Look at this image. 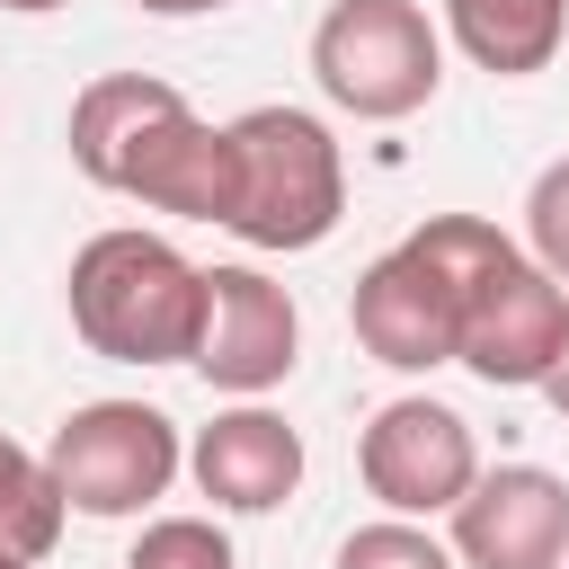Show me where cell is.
Returning <instances> with one entry per match:
<instances>
[{"label":"cell","instance_id":"obj_15","mask_svg":"<svg viewBox=\"0 0 569 569\" xmlns=\"http://www.w3.org/2000/svg\"><path fill=\"white\" fill-rule=\"evenodd\" d=\"M124 569H240V560H231V533L213 516H151L133 533Z\"/></svg>","mask_w":569,"mask_h":569},{"label":"cell","instance_id":"obj_16","mask_svg":"<svg viewBox=\"0 0 569 569\" xmlns=\"http://www.w3.org/2000/svg\"><path fill=\"white\" fill-rule=\"evenodd\" d=\"M338 569H462L427 525H409V516H373V525H356L347 542H338Z\"/></svg>","mask_w":569,"mask_h":569},{"label":"cell","instance_id":"obj_21","mask_svg":"<svg viewBox=\"0 0 569 569\" xmlns=\"http://www.w3.org/2000/svg\"><path fill=\"white\" fill-rule=\"evenodd\" d=\"M0 569H36V560H18V551H0Z\"/></svg>","mask_w":569,"mask_h":569},{"label":"cell","instance_id":"obj_12","mask_svg":"<svg viewBox=\"0 0 569 569\" xmlns=\"http://www.w3.org/2000/svg\"><path fill=\"white\" fill-rule=\"evenodd\" d=\"M169 107H178L169 80H151V71H98V80L71 98V169L116 196L124 160L142 151V133H151Z\"/></svg>","mask_w":569,"mask_h":569},{"label":"cell","instance_id":"obj_1","mask_svg":"<svg viewBox=\"0 0 569 569\" xmlns=\"http://www.w3.org/2000/svg\"><path fill=\"white\" fill-rule=\"evenodd\" d=\"M462 293V329H453V365L489 391H533L551 347H560V320H569V284H551L489 213H427L409 231Z\"/></svg>","mask_w":569,"mask_h":569},{"label":"cell","instance_id":"obj_3","mask_svg":"<svg viewBox=\"0 0 569 569\" xmlns=\"http://www.w3.org/2000/svg\"><path fill=\"white\" fill-rule=\"evenodd\" d=\"M347 213V160L338 133L311 107H249L231 116V240L267 258H302Z\"/></svg>","mask_w":569,"mask_h":569},{"label":"cell","instance_id":"obj_2","mask_svg":"<svg viewBox=\"0 0 569 569\" xmlns=\"http://www.w3.org/2000/svg\"><path fill=\"white\" fill-rule=\"evenodd\" d=\"M62 302H71V329L89 356L107 365H196V329H204V267L160 240V231H89L71 249V276H62Z\"/></svg>","mask_w":569,"mask_h":569},{"label":"cell","instance_id":"obj_8","mask_svg":"<svg viewBox=\"0 0 569 569\" xmlns=\"http://www.w3.org/2000/svg\"><path fill=\"white\" fill-rule=\"evenodd\" d=\"M453 560L462 569H569V480L542 462H498L453 498Z\"/></svg>","mask_w":569,"mask_h":569},{"label":"cell","instance_id":"obj_14","mask_svg":"<svg viewBox=\"0 0 569 569\" xmlns=\"http://www.w3.org/2000/svg\"><path fill=\"white\" fill-rule=\"evenodd\" d=\"M62 489H53V471H44V453L36 445H18V436H0V551H18V560H44L53 542H62Z\"/></svg>","mask_w":569,"mask_h":569},{"label":"cell","instance_id":"obj_20","mask_svg":"<svg viewBox=\"0 0 569 569\" xmlns=\"http://www.w3.org/2000/svg\"><path fill=\"white\" fill-rule=\"evenodd\" d=\"M0 9H18V18H44V9H71V0H0Z\"/></svg>","mask_w":569,"mask_h":569},{"label":"cell","instance_id":"obj_9","mask_svg":"<svg viewBox=\"0 0 569 569\" xmlns=\"http://www.w3.org/2000/svg\"><path fill=\"white\" fill-rule=\"evenodd\" d=\"M347 320H356V347H365L373 365H391V373H436V365H453L462 293H453V276H445L418 240H400V249H382V258L356 276Z\"/></svg>","mask_w":569,"mask_h":569},{"label":"cell","instance_id":"obj_17","mask_svg":"<svg viewBox=\"0 0 569 569\" xmlns=\"http://www.w3.org/2000/svg\"><path fill=\"white\" fill-rule=\"evenodd\" d=\"M525 258L551 284H569V151L542 160V178L525 187Z\"/></svg>","mask_w":569,"mask_h":569},{"label":"cell","instance_id":"obj_6","mask_svg":"<svg viewBox=\"0 0 569 569\" xmlns=\"http://www.w3.org/2000/svg\"><path fill=\"white\" fill-rule=\"evenodd\" d=\"M356 480L365 498H382V516H453V498L480 480V445H471V418L427 400V391H400L365 418L356 436Z\"/></svg>","mask_w":569,"mask_h":569},{"label":"cell","instance_id":"obj_18","mask_svg":"<svg viewBox=\"0 0 569 569\" xmlns=\"http://www.w3.org/2000/svg\"><path fill=\"white\" fill-rule=\"evenodd\" d=\"M542 400H551V418H569V320H560V347H551V365H542V382H533Z\"/></svg>","mask_w":569,"mask_h":569},{"label":"cell","instance_id":"obj_11","mask_svg":"<svg viewBox=\"0 0 569 569\" xmlns=\"http://www.w3.org/2000/svg\"><path fill=\"white\" fill-rule=\"evenodd\" d=\"M116 196H133L142 213H178V222H231V124H204L178 98L124 160Z\"/></svg>","mask_w":569,"mask_h":569},{"label":"cell","instance_id":"obj_19","mask_svg":"<svg viewBox=\"0 0 569 569\" xmlns=\"http://www.w3.org/2000/svg\"><path fill=\"white\" fill-rule=\"evenodd\" d=\"M133 9H151V18H204V9H231V0H133Z\"/></svg>","mask_w":569,"mask_h":569},{"label":"cell","instance_id":"obj_5","mask_svg":"<svg viewBox=\"0 0 569 569\" xmlns=\"http://www.w3.org/2000/svg\"><path fill=\"white\" fill-rule=\"evenodd\" d=\"M44 471L62 507L124 525V516H151V498H169V480L187 471V445H178V418L151 400H89L53 427Z\"/></svg>","mask_w":569,"mask_h":569},{"label":"cell","instance_id":"obj_4","mask_svg":"<svg viewBox=\"0 0 569 569\" xmlns=\"http://www.w3.org/2000/svg\"><path fill=\"white\" fill-rule=\"evenodd\" d=\"M311 80L356 124H400L445 89V36L418 0H329L311 27Z\"/></svg>","mask_w":569,"mask_h":569},{"label":"cell","instance_id":"obj_13","mask_svg":"<svg viewBox=\"0 0 569 569\" xmlns=\"http://www.w3.org/2000/svg\"><path fill=\"white\" fill-rule=\"evenodd\" d=\"M445 36L489 80H533L569 44V0H445Z\"/></svg>","mask_w":569,"mask_h":569},{"label":"cell","instance_id":"obj_10","mask_svg":"<svg viewBox=\"0 0 569 569\" xmlns=\"http://www.w3.org/2000/svg\"><path fill=\"white\" fill-rule=\"evenodd\" d=\"M187 471L213 498V516H276L302 489V427L267 400H231L222 418L196 427Z\"/></svg>","mask_w":569,"mask_h":569},{"label":"cell","instance_id":"obj_7","mask_svg":"<svg viewBox=\"0 0 569 569\" xmlns=\"http://www.w3.org/2000/svg\"><path fill=\"white\" fill-rule=\"evenodd\" d=\"M302 365V311L267 267H204V329L196 373L231 400H267Z\"/></svg>","mask_w":569,"mask_h":569}]
</instances>
